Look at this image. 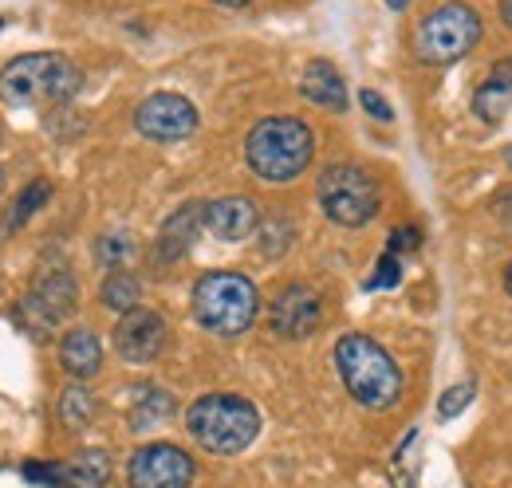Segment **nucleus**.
Wrapping results in <instances>:
<instances>
[{
    "label": "nucleus",
    "mask_w": 512,
    "mask_h": 488,
    "mask_svg": "<svg viewBox=\"0 0 512 488\" xmlns=\"http://www.w3.org/2000/svg\"><path fill=\"white\" fill-rule=\"evenodd\" d=\"M83 87L79 67L56 52L16 56L0 67V103L8 107H60Z\"/></svg>",
    "instance_id": "nucleus-1"
},
{
    "label": "nucleus",
    "mask_w": 512,
    "mask_h": 488,
    "mask_svg": "<svg viewBox=\"0 0 512 488\" xmlns=\"http://www.w3.org/2000/svg\"><path fill=\"white\" fill-rule=\"evenodd\" d=\"M316 154V138L308 130V122L288 119V115H276V119L256 122L249 130V142H245V158L253 166V174L260 182H292L308 170Z\"/></svg>",
    "instance_id": "nucleus-2"
},
{
    "label": "nucleus",
    "mask_w": 512,
    "mask_h": 488,
    "mask_svg": "<svg viewBox=\"0 0 512 488\" xmlns=\"http://www.w3.org/2000/svg\"><path fill=\"white\" fill-rule=\"evenodd\" d=\"M335 366L347 394L367 410H386L402 398V370L367 335H343L335 343Z\"/></svg>",
    "instance_id": "nucleus-3"
},
{
    "label": "nucleus",
    "mask_w": 512,
    "mask_h": 488,
    "mask_svg": "<svg viewBox=\"0 0 512 488\" xmlns=\"http://www.w3.org/2000/svg\"><path fill=\"white\" fill-rule=\"evenodd\" d=\"M186 429L190 437L205 449V453H241L249 449L260 433V414L249 398L241 394H205L197 398L186 414Z\"/></svg>",
    "instance_id": "nucleus-4"
},
{
    "label": "nucleus",
    "mask_w": 512,
    "mask_h": 488,
    "mask_svg": "<svg viewBox=\"0 0 512 488\" xmlns=\"http://www.w3.org/2000/svg\"><path fill=\"white\" fill-rule=\"evenodd\" d=\"M256 307V284L241 272H205L197 284H193V315L205 331L221 335V339H233V335H245L253 327Z\"/></svg>",
    "instance_id": "nucleus-5"
},
{
    "label": "nucleus",
    "mask_w": 512,
    "mask_h": 488,
    "mask_svg": "<svg viewBox=\"0 0 512 488\" xmlns=\"http://www.w3.org/2000/svg\"><path fill=\"white\" fill-rule=\"evenodd\" d=\"M316 193H320V209L335 221V225H347V229H359V225H367L375 213H379V205H383V193H379V182L367 174V170H359V166H347V162H339V166H327L320 174V185H316Z\"/></svg>",
    "instance_id": "nucleus-6"
},
{
    "label": "nucleus",
    "mask_w": 512,
    "mask_h": 488,
    "mask_svg": "<svg viewBox=\"0 0 512 488\" xmlns=\"http://www.w3.org/2000/svg\"><path fill=\"white\" fill-rule=\"evenodd\" d=\"M481 40V16L469 4H442L418 24V60L422 63H453L469 56Z\"/></svg>",
    "instance_id": "nucleus-7"
},
{
    "label": "nucleus",
    "mask_w": 512,
    "mask_h": 488,
    "mask_svg": "<svg viewBox=\"0 0 512 488\" xmlns=\"http://www.w3.org/2000/svg\"><path fill=\"white\" fill-rule=\"evenodd\" d=\"M75 296H79V288H75L71 272H64V268L40 272L36 292L20 304V323L28 327V335L48 339V335H52V327L64 319L71 307H75Z\"/></svg>",
    "instance_id": "nucleus-8"
},
{
    "label": "nucleus",
    "mask_w": 512,
    "mask_h": 488,
    "mask_svg": "<svg viewBox=\"0 0 512 488\" xmlns=\"http://www.w3.org/2000/svg\"><path fill=\"white\" fill-rule=\"evenodd\" d=\"M134 126H138L142 138L166 146V142H182V138H190L193 130H197V111H193V103L186 99V95L158 91V95H150V99L138 103Z\"/></svg>",
    "instance_id": "nucleus-9"
},
{
    "label": "nucleus",
    "mask_w": 512,
    "mask_h": 488,
    "mask_svg": "<svg viewBox=\"0 0 512 488\" xmlns=\"http://www.w3.org/2000/svg\"><path fill=\"white\" fill-rule=\"evenodd\" d=\"M130 488H190L193 457L178 445H142L127 465Z\"/></svg>",
    "instance_id": "nucleus-10"
},
{
    "label": "nucleus",
    "mask_w": 512,
    "mask_h": 488,
    "mask_svg": "<svg viewBox=\"0 0 512 488\" xmlns=\"http://www.w3.org/2000/svg\"><path fill=\"white\" fill-rule=\"evenodd\" d=\"M24 477L48 488H107L111 457L103 449H83L71 461H28Z\"/></svg>",
    "instance_id": "nucleus-11"
},
{
    "label": "nucleus",
    "mask_w": 512,
    "mask_h": 488,
    "mask_svg": "<svg viewBox=\"0 0 512 488\" xmlns=\"http://www.w3.org/2000/svg\"><path fill=\"white\" fill-rule=\"evenodd\" d=\"M166 347V323L158 311H146V307H134L119 319L115 327V351L127 359V363L142 366L154 363Z\"/></svg>",
    "instance_id": "nucleus-12"
},
{
    "label": "nucleus",
    "mask_w": 512,
    "mask_h": 488,
    "mask_svg": "<svg viewBox=\"0 0 512 488\" xmlns=\"http://www.w3.org/2000/svg\"><path fill=\"white\" fill-rule=\"evenodd\" d=\"M323 323L320 296L304 284H288L272 304V331L280 339H308Z\"/></svg>",
    "instance_id": "nucleus-13"
},
{
    "label": "nucleus",
    "mask_w": 512,
    "mask_h": 488,
    "mask_svg": "<svg viewBox=\"0 0 512 488\" xmlns=\"http://www.w3.org/2000/svg\"><path fill=\"white\" fill-rule=\"evenodd\" d=\"M256 221V205L249 197H221V201H209L205 205V229L217 237V241H245L253 237Z\"/></svg>",
    "instance_id": "nucleus-14"
},
{
    "label": "nucleus",
    "mask_w": 512,
    "mask_h": 488,
    "mask_svg": "<svg viewBox=\"0 0 512 488\" xmlns=\"http://www.w3.org/2000/svg\"><path fill=\"white\" fill-rule=\"evenodd\" d=\"M205 229V201H186L158 233V260H178L186 256L197 241V233Z\"/></svg>",
    "instance_id": "nucleus-15"
},
{
    "label": "nucleus",
    "mask_w": 512,
    "mask_h": 488,
    "mask_svg": "<svg viewBox=\"0 0 512 488\" xmlns=\"http://www.w3.org/2000/svg\"><path fill=\"white\" fill-rule=\"evenodd\" d=\"M300 91H304V99H312L316 107L347 111V87H343V75H339L327 60H312L308 67H304Z\"/></svg>",
    "instance_id": "nucleus-16"
},
{
    "label": "nucleus",
    "mask_w": 512,
    "mask_h": 488,
    "mask_svg": "<svg viewBox=\"0 0 512 488\" xmlns=\"http://www.w3.org/2000/svg\"><path fill=\"white\" fill-rule=\"evenodd\" d=\"M473 111L485 122H501L512 111V60L497 63L473 95Z\"/></svg>",
    "instance_id": "nucleus-17"
},
{
    "label": "nucleus",
    "mask_w": 512,
    "mask_h": 488,
    "mask_svg": "<svg viewBox=\"0 0 512 488\" xmlns=\"http://www.w3.org/2000/svg\"><path fill=\"white\" fill-rule=\"evenodd\" d=\"M60 363L71 378H91L103 366V347L87 327H71L60 343Z\"/></svg>",
    "instance_id": "nucleus-18"
},
{
    "label": "nucleus",
    "mask_w": 512,
    "mask_h": 488,
    "mask_svg": "<svg viewBox=\"0 0 512 488\" xmlns=\"http://www.w3.org/2000/svg\"><path fill=\"white\" fill-rule=\"evenodd\" d=\"M99 300H103V307L127 315V311H134L138 300H142V284H138V276H130L127 268H119V272H111V276L103 280Z\"/></svg>",
    "instance_id": "nucleus-19"
},
{
    "label": "nucleus",
    "mask_w": 512,
    "mask_h": 488,
    "mask_svg": "<svg viewBox=\"0 0 512 488\" xmlns=\"http://www.w3.org/2000/svg\"><path fill=\"white\" fill-rule=\"evenodd\" d=\"M174 414V398L166 390H142L130 406V429H158Z\"/></svg>",
    "instance_id": "nucleus-20"
},
{
    "label": "nucleus",
    "mask_w": 512,
    "mask_h": 488,
    "mask_svg": "<svg viewBox=\"0 0 512 488\" xmlns=\"http://www.w3.org/2000/svg\"><path fill=\"white\" fill-rule=\"evenodd\" d=\"M95 418V398H91V390L87 386H67L64 394H60V422L71 429H83L87 422Z\"/></svg>",
    "instance_id": "nucleus-21"
},
{
    "label": "nucleus",
    "mask_w": 512,
    "mask_h": 488,
    "mask_svg": "<svg viewBox=\"0 0 512 488\" xmlns=\"http://www.w3.org/2000/svg\"><path fill=\"white\" fill-rule=\"evenodd\" d=\"M48 193H52V185L48 182H32L20 197H16V205H12V213L4 217V225H0V233H12V229H20L44 201H48Z\"/></svg>",
    "instance_id": "nucleus-22"
},
{
    "label": "nucleus",
    "mask_w": 512,
    "mask_h": 488,
    "mask_svg": "<svg viewBox=\"0 0 512 488\" xmlns=\"http://www.w3.org/2000/svg\"><path fill=\"white\" fill-rule=\"evenodd\" d=\"M95 256H99V264H107V268H127L130 256H134V241H130L127 233H107V237H99L95 244Z\"/></svg>",
    "instance_id": "nucleus-23"
},
{
    "label": "nucleus",
    "mask_w": 512,
    "mask_h": 488,
    "mask_svg": "<svg viewBox=\"0 0 512 488\" xmlns=\"http://www.w3.org/2000/svg\"><path fill=\"white\" fill-rule=\"evenodd\" d=\"M469 402H473V382L449 386L446 394H442V402H438V414H442V418H457V414H461Z\"/></svg>",
    "instance_id": "nucleus-24"
},
{
    "label": "nucleus",
    "mask_w": 512,
    "mask_h": 488,
    "mask_svg": "<svg viewBox=\"0 0 512 488\" xmlns=\"http://www.w3.org/2000/svg\"><path fill=\"white\" fill-rule=\"evenodd\" d=\"M398 280H402V260H398L394 252H386L383 260H379V272L367 280V288H371V292H379V288H394Z\"/></svg>",
    "instance_id": "nucleus-25"
},
{
    "label": "nucleus",
    "mask_w": 512,
    "mask_h": 488,
    "mask_svg": "<svg viewBox=\"0 0 512 488\" xmlns=\"http://www.w3.org/2000/svg\"><path fill=\"white\" fill-rule=\"evenodd\" d=\"M422 244V229L418 225H402V229H394L390 233V252L398 256V252H414Z\"/></svg>",
    "instance_id": "nucleus-26"
},
{
    "label": "nucleus",
    "mask_w": 512,
    "mask_h": 488,
    "mask_svg": "<svg viewBox=\"0 0 512 488\" xmlns=\"http://www.w3.org/2000/svg\"><path fill=\"white\" fill-rule=\"evenodd\" d=\"M359 103L367 107V115H371V119H379V122H390V115H394V111H390V103H386L379 91H359Z\"/></svg>",
    "instance_id": "nucleus-27"
},
{
    "label": "nucleus",
    "mask_w": 512,
    "mask_h": 488,
    "mask_svg": "<svg viewBox=\"0 0 512 488\" xmlns=\"http://www.w3.org/2000/svg\"><path fill=\"white\" fill-rule=\"evenodd\" d=\"M501 20L512 28V0H501Z\"/></svg>",
    "instance_id": "nucleus-28"
},
{
    "label": "nucleus",
    "mask_w": 512,
    "mask_h": 488,
    "mask_svg": "<svg viewBox=\"0 0 512 488\" xmlns=\"http://www.w3.org/2000/svg\"><path fill=\"white\" fill-rule=\"evenodd\" d=\"M386 4H390V8H394V12H402V8H406V4H410V0H386Z\"/></svg>",
    "instance_id": "nucleus-29"
},
{
    "label": "nucleus",
    "mask_w": 512,
    "mask_h": 488,
    "mask_svg": "<svg viewBox=\"0 0 512 488\" xmlns=\"http://www.w3.org/2000/svg\"><path fill=\"white\" fill-rule=\"evenodd\" d=\"M217 4H229V8H241V4H249V0H217Z\"/></svg>",
    "instance_id": "nucleus-30"
},
{
    "label": "nucleus",
    "mask_w": 512,
    "mask_h": 488,
    "mask_svg": "<svg viewBox=\"0 0 512 488\" xmlns=\"http://www.w3.org/2000/svg\"><path fill=\"white\" fill-rule=\"evenodd\" d=\"M505 288H509V296H512V264H509V272H505Z\"/></svg>",
    "instance_id": "nucleus-31"
},
{
    "label": "nucleus",
    "mask_w": 512,
    "mask_h": 488,
    "mask_svg": "<svg viewBox=\"0 0 512 488\" xmlns=\"http://www.w3.org/2000/svg\"><path fill=\"white\" fill-rule=\"evenodd\" d=\"M505 213H512V193L505 197Z\"/></svg>",
    "instance_id": "nucleus-32"
},
{
    "label": "nucleus",
    "mask_w": 512,
    "mask_h": 488,
    "mask_svg": "<svg viewBox=\"0 0 512 488\" xmlns=\"http://www.w3.org/2000/svg\"><path fill=\"white\" fill-rule=\"evenodd\" d=\"M0 189H4V174H0Z\"/></svg>",
    "instance_id": "nucleus-33"
},
{
    "label": "nucleus",
    "mask_w": 512,
    "mask_h": 488,
    "mask_svg": "<svg viewBox=\"0 0 512 488\" xmlns=\"http://www.w3.org/2000/svg\"><path fill=\"white\" fill-rule=\"evenodd\" d=\"M509 166H512V150H509Z\"/></svg>",
    "instance_id": "nucleus-34"
}]
</instances>
